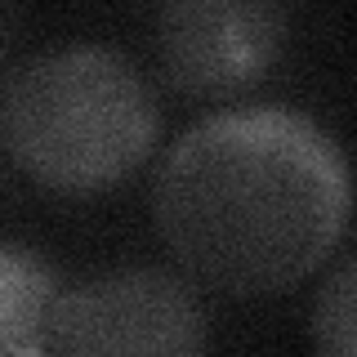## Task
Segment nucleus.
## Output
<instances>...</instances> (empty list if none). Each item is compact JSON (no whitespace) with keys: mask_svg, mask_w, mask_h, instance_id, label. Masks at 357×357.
Here are the masks:
<instances>
[{"mask_svg":"<svg viewBox=\"0 0 357 357\" xmlns=\"http://www.w3.org/2000/svg\"><path fill=\"white\" fill-rule=\"evenodd\" d=\"M152 219L188 282L277 295L331 259L349 228V161L295 107H228L170 143Z\"/></svg>","mask_w":357,"mask_h":357,"instance_id":"1","label":"nucleus"},{"mask_svg":"<svg viewBox=\"0 0 357 357\" xmlns=\"http://www.w3.org/2000/svg\"><path fill=\"white\" fill-rule=\"evenodd\" d=\"M161 107L139 63L98 40L31 54L0 94V143L31 183L89 197L126 183L156 148Z\"/></svg>","mask_w":357,"mask_h":357,"instance_id":"2","label":"nucleus"},{"mask_svg":"<svg viewBox=\"0 0 357 357\" xmlns=\"http://www.w3.org/2000/svg\"><path fill=\"white\" fill-rule=\"evenodd\" d=\"M210 321L197 286L174 268L126 264L63 286L50 357H206Z\"/></svg>","mask_w":357,"mask_h":357,"instance_id":"3","label":"nucleus"},{"mask_svg":"<svg viewBox=\"0 0 357 357\" xmlns=\"http://www.w3.org/2000/svg\"><path fill=\"white\" fill-rule=\"evenodd\" d=\"M286 31V9L264 0H174L156 14V54L174 89L232 98L268 76Z\"/></svg>","mask_w":357,"mask_h":357,"instance_id":"4","label":"nucleus"},{"mask_svg":"<svg viewBox=\"0 0 357 357\" xmlns=\"http://www.w3.org/2000/svg\"><path fill=\"white\" fill-rule=\"evenodd\" d=\"M63 282L36 245L0 237V357H50Z\"/></svg>","mask_w":357,"mask_h":357,"instance_id":"5","label":"nucleus"},{"mask_svg":"<svg viewBox=\"0 0 357 357\" xmlns=\"http://www.w3.org/2000/svg\"><path fill=\"white\" fill-rule=\"evenodd\" d=\"M353 290H357V268L353 259H340L321 282L317 299H312V344H317L321 357H357Z\"/></svg>","mask_w":357,"mask_h":357,"instance_id":"6","label":"nucleus"}]
</instances>
